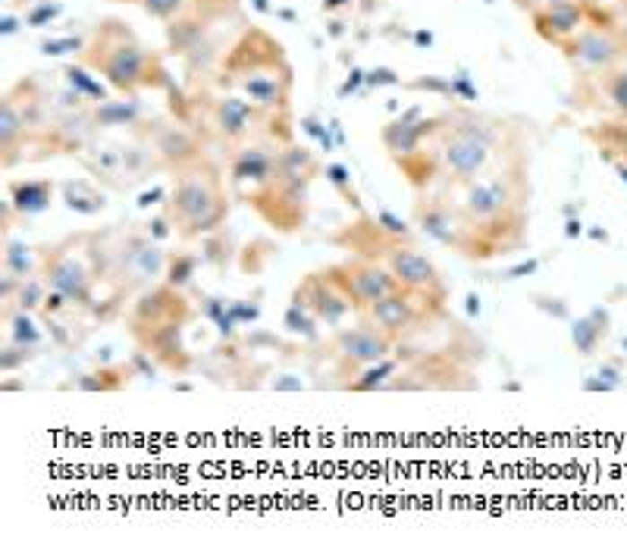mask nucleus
<instances>
[{"label": "nucleus", "instance_id": "obj_1", "mask_svg": "<svg viewBox=\"0 0 627 548\" xmlns=\"http://www.w3.org/2000/svg\"><path fill=\"white\" fill-rule=\"evenodd\" d=\"M167 213L186 239H198V235H211L223 229L226 216H230V204H226L223 179H220L217 170L201 161L182 170L173 191H170Z\"/></svg>", "mask_w": 627, "mask_h": 548}, {"label": "nucleus", "instance_id": "obj_2", "mask_svg": "<svg viewBox=\"0 0 627 548\" xmlns=\"http://www.w3.org/2000/svg\"><path fill=\"white\" fill-rule=\"evenodd\" d=\"M85 63L98 73H104L113 88L129 94L142 85H151L154 82L151 73H161L154 57L135 41V35L123 22H113V19L100 25L94 44L85 48Z\"/></svg>", "mask_w": 627, "mask_h": 548}, {"label": "nucleus", "instance_id": "obj_3", "mask_svg": "<svg viewBox=\"0 0 627 548\" xmlns=\"http://www.w3.org/2000/svg\"><path fill=\"white\" fill-rule=\"evenodd\" d=\"M446 123L448 126H440V119H436L442 173L452 185L465 188L490 163L492 148H496V132L483 126V119H477L474 113H455V117H446Z\"/></svg>", "mask_w": 627, "mask_h": 548}, {"label": "nucleus", "instance_id": "obj_4", "mask_svg": "<svg viewBox=\"0 0 627 548\" xmlns=\"http://www.w3.org/2000/svg\"><path fill=\"white\" fill-rule=\"evenodd\" d=\"M255 31L242 38L232 48V57L226 60V69L236 75V85L251 98L255 107H286L289 98V66L283 60V48L274 44L267 57H261V50L255 48Z\"/></svg>", "mask_w": 627, "mask_h": 548}, {"label": "nucleus", "instance_id": "obj_5", "mask_svg": "<svg viewBox=\"0 0 627 548\" xmlns=\"http://www.w3.org/2000/svg\"><path fill=\"white\" fill-rule=\"evenodd\" d=\"M327 273L348 295V301H352L354 310H367L370 304H377L379 298H386V295H392V291L402 289L398 279L389 273V266L377 264V260H370V257L342 260V264L329 266Z\"/></svg>", "mask_w": 627, "mask_h": 548}, {"label": "nucleus", "instance_id": "obj_6", "mask_svg": "<svg viewBox=\"0 0 627 548\" xmlns=\"http://www.w3.org/2000/svg\"><path fill=\"white\" fill-rule=\"evenodd\" d=\"M41 279L48 283V289L60 291L73 308H94V270L82 264L79 257L66 254L63 248H50V251L41 254Z\"/></svg>", "mask_w": 627, "mask_h": 548}, {"label": "nucleus", "instance_id": "obj_7", "mask_svg": "<svg viewBox=\"0 0 627 548\" xmlns=\"http://www.w3.org/2000/svg\"><path fill=\"white\" fill-rule=\"evenodd\" d=\"M383 260H386V266H389L392 276L398 279V285H402V289H408L411 295H427V298L442 301L446 285H442L440 270H436L433 260H430L423 251H417L414 245L398 241L396 248H389V251H386Z\"/></svg>", "mask_w": 627, "mask_h": 548}, {"label": "nucleus", "instance_id": "obj_8", "mask_svg": "<svg viewBox=\"0 0 627 548\" xmlns=\"http://www.w3.org/2000/svg\"><path fill=\"white\" fill-rule=\"evenodd\" d=\"M117 276H129V283H154V279L167 276V254L157 248V241L148 232L126 235L123 245L110 254Z\"/></svg>", "mask_w": 627, "mask_h": 548}, {"label": "nucleus", "instance_id": "obj_9", "mask_svg": "<svg viewBox=\"0 0 627 548\" xmlns=\"http://www.w3.org/2000/svg\"><path fill=\"white\" fill-rule=\"evenodd\" d=\"M292 301H301L317 320L327 323V326H339V323L354 310L352 301H348V295L335 285V279L329 276L327 270L308 273V276L295 285Z\"/></svg>", "mask_w": 627, "mask_h": 548}, {"label": "nucleus", "instance_id": "obj_10", "mask_svg": "<svg viewBox=\"0 0 627 548\" xmlns=\"http://www.w3.org/2000/svg\"><path fill=\"white\" fill-rule=\"evenodd\" d=\"M414 222L436 245L455 248L461 254H467V248H471V229H467L465 216L458 213V207H448L442 201H427L423 197V201L414 204Z\"/></svg>", "mask_w": 627, "mask_h": 548}, {"label": "nucleus", "instance_id": "obj_11", "mask_svg": "<svg viewBox=\"0 0 627 548\" xmlns=\"http://www.w3.org/2000/svg\"><path fill=\"white\" fill-rule=\"evenodd\" d=\"M392 345H396V339L379 326H373V323H361L354 329L335 333V354L352 367H367L389 358Z\"/></svg>", "mask_w": 627, "mask_h": 548}, {"label": "nucleus", "instance_id": "obj_12", "mask_svg": "<svg viewBox=\"0 0 627 548\" xmlns=\"http://www.w3.org/2000/svg\"><path fill=\"white\" fill-rule=\"evenodd\" d=\"M622 41L612 35L609 29H587L568 44V57L580 66H590V69H605L622 57Z\"/></svg>", "mask_w": 627, "mask_h": 548}, {"label": "nucleus", "instance_id": "obj_13", "mask_svg": "<svg viewBox=\"0 0 627 548\" xmlns=\"http://www.w3.org/2000/svg\"><path fill=\"white\" fill-rule=\"evenodd\" d=\"M430 132H436V119H421V110L414 107V110H408L405 117L392 119L386 126L383 144L396 161H402V157H411L421 151L423 135H430Z\"/></svg>", "mask_w": 627, "mask_h": 548}, {"label": "nucleus", "instance_id": "obj_14", "mask_svg": "<svg viewBox=\"0 0 627 548\" xmlns=\"http://www.w3.org/2000/svg\"><path fill=\"white\" fill-rule=\"evenodd\" d=\"M367 314H370L373 326H379L383 333H389L392 339H396V335H402L405 329L414 323V304H411V291L408 289H398V291H392V295L379 298L377 304H370V308H367Z\"/></svg>", "mask_w": 627, "mask_h": 548}, {"label": "nucleus", "instance_id": "obj_15", "mask_svg": "<svg viewBox=\"0 0 627 548\" xmlns=\"http://www.w3.org/2000/svg\"><path fill=\"white\" fill-rule=\"evenodd\" d=\"M280 154V151H276ZM276 154L267 148H242L236 157H232V167H230V179L232 185H257L270 182L276 176Z\"/></svg>", "mask_w": 627, "mask_h": 548}, {"label": "nucleus", "instance_id": "obj_16", "mask_svg": "<svg viewBox=\"0 0 627 548\" xmlns=\"http://www.w3.org/2000/svg\"><path fill=\"white\" fill-rule=\"evenodd\" d=\"M536 29L543 31L553 41H562V38L578 35L580 22H584V13L574 0H562V4H549L546 10L536 13Z\"/></svg>", "mask_w": 627, "mask_h": 548}, {"label": "nucleus", "instance_id": "obj_17", "mask_svg": "<svg viewBox=\"0 0 627 548\" xmlns=\"http://www.w3.org/2000/svg\"><path fill=\"white\" fill-rule=\"evenodd\" d=\"M255 117H257V107L242 98H232V94L220 98L217 107H213V119H217L220 132H223L226 138H245L251 123H255Z\"/></svg>", "mask_w": 627, "mask_h": 548}, {"label": "nucleus", "instance_id": "obj_18", "mask_svg": "<svg viewBox=\"0 0 627 548\" xmlns=\"http://www.w3.org/2000/svg\"><path fill=\"white\" fill-rule=\"evenodd\" d=\"M54 197V182L50 179H22L10 182V207L19 216H38L50 207Z\"/></svg>", "mask_w": 627, "mask_h": 548}, {"label": "nucleus", "instance_id": "obj_19", "mask_svg": "<svg viewBox=\"0 0 627 548\" xmlns=\"http://www.w3.org/2000/svg\"><path fill=\"white\" fill-rule=\"evenodd\" d=\"M609 335V310L603 308H593L587 317L571 323V342H574V352L590 358V354L599 352L603 339Z\"/></svg>", "mask_w": 627, "mask_h": 548}, {"label": "nucleus", "instance_id": "obj_20", "mask_svg": "<svg viewBox=\"0 0 627 548\" xmlns=\"http://www.w3.org/2000/svg\"><path fill=\"white\" fill-rule=\"evenodd\" d=\"M157 154L167 163H173V167L186 170L192 163H198V144H195V138L188 132L173 126V129H163L161 138H157Z\"/></svg>", "mask_w": 627, "mask_h": 548}, {"label": "nucleus", "instance_id": "obj_21", "mask_svg": "<svg viewBox=\"0 0 627 548\" xmlns=\"http://www.w3.org/2000/svg\"><path fill=\"white\" fill-rule=\"evenodd\" d=\"M63 204H66L73 213L98 216L100 210L107 207V197H104V191H98L91 182L69 179V182H63Z\"/></svg>", "mask_w": 627, "mask_h": 548}, {"label": "nucleus", "instance_id": "obj_22", "mask_svg": "<svg viewBox=\"0 0 627 548\" xmlns=\"http://www.w3.org/2000/svg\"><path fill=\"white\" fill-rule=\"evenodd\" d=\"M142 117V104L138 100H100L91 110V126L100 129H113V126H135Z\"/></svg>", "mask_w": 627, "mask_h": 548}, {"label": "nucleus", "instance_id": "obj_23", "mask_svg": "<svg viewBox=\"0 0 627 548\" xmlns=\"http://www.w3.org/2000/svg\"><path fill=\"white\" fill-rule=\"evenodd\" d=\"M129 376H135L129 364H126V367H110V364H107V367H100L98 373L75 376L73 386L79 388V392H117V388H123L126 382H129Z\"/></svg>", "mask_w": 627, "mask_h": 548}, {"label": "nucleus", "instance_id": "obj_24", "mask_svg": "<svg viewBox=\"0 0 627 548\" xmlns=\"http://www.w3.org/2000/svg\"><path fill=\"white\" fill-rule=\"evenodd\" d=\"M4 273H10V276H16V279H31L35 273H41V260L35 257V251H31L25 241L6 239V245H4Z\"/></svg>", "mask_w": 627, "mask_h": 548}, {"label": "nucleus", "instance_id": "obj_25", "mask_svg": "<svg viewBox=\"0 0 627 548\" xmlns=\"http://www.w3.org/2000/svg\"><path fill=\"white\" fill-rule=\"evenodd\" d=\"M398 373V361L396 358H383L377 364H367L364 370L358 373V379L348 382L352 392H377V388H386L389 379Z\"/></svg>", "mask_w": 627, "mask_h": 548}, {"label": "nucleus", "instance_id": "obj_26", "mask_svg": "<svg viewBox=\"0 0 627 548\" xmlns=\"http://www.w3.org/2000/svg\"><path fill=\"white\" fill-rule=\"evenodd\" d=\"M276 173L292 176V179H314L317 161L311 151H305V148H286L276 154Z\"/></svg>", "mask_w": 627, "mask_h": 548}, {"label": "nucleus", "instance_id": "obj_27", "mask_svg": "<svg viewBox=\"0 0 627 548\" xmlns=\"http://www.w3.org/2000/svg\"><path fill=\"white\" fill-rule=\"evenodd\" d=\"M283 326H286L289 335H299V339H308L314 342L320 335V320L305 308L301 301H292L283 314Z\"/></svg>", "mask_w": 627, "mask_h": 548}, {"label": "nucleus", "instance_id": "obj_28", "mask_svg": "<svg viewBox=\"0 0 627 548\" xmlns=\"http://www.w3.org/2000/svg\"><path fill=\"white\" fill-rule=\"evenodd\" d=\"M6 323H10V342L22 348H38L41 345V329L31 320L29 310H6Z\"/></svg>", "mask_w": 627, "mask_h": 548}, {"label": "nucleus", "instance_id": "obj_29", "mask_svg": "<svg viewBox=\"0 0 627 548\" xmlns=\"http://www.w3.org/2000/svg\"><path fill=\"white\" fill-rule=\"evenodd\" d=\"M198 266H201L198 254H188V251L170 254V260H167V285H173V289H186V285H192Z\"/></svg>", "mask_w": 627, "mask_h": 548}, {"label": "nucleus", "instance_id": "obj_30", "mask_svg": "<svg viewBox=\"0 0 627 548\" xmlns=\"http://www.w3.org/2000/svg\"><path fill=\"white\" fill-rule=\"evenodd\" d=\"M66 82H69V88H73L75 94H82V98H91V100H107V88L100 85L94 75H88L82 66H66Z\"/></svg>", "mask_w": 627, "mask_h": 548}, {"label": "nucleus", "instance_id": "obj_31", "mask_svg": "<svg viewBox=\"0 0 627 548\" xmlns=\"http://www.w3.org/2000/svg\"><path fill=\"white\" fill-rule=\"evenodd\" d=\"M323 176H327V182L333 185L342 197H345V204H352L354 210H364V204H361L358 191H354V185H352V173H348V167H342V163H327Z\"/></svg>", "mask_w": 627, "mask_h": 548}, {"label": "nucleus", "instance_id": "obj_32", "mask_svg": "<svg viewBox=\"0 0 627 548\" xmlns=\"http://www.w3.org/2000/svg\"><path fill=\"white\" fill-rule=\"evenodd\" d=\"M48 283H44L41 276H31V279H22V285H19V295H16V304L19 310H38L44 308V298H48Z\"/></svg>", "mask_w": 627, "mask_h": 548}, {"label": "nucleus", "instance_id": "obj_33", "mask_svg": "<svg viewBox=\"0 0 627 548\" xmlns=\"http://www.w3.org/2000/svg\"><path fill=\"white\" fill-rule=\"evenodd\" d=\"M373 220H377L379 229H383L386 235H392L396 241H408V239H411V226H408V222H405L398 213H392V210L379 207L377 213H373Z\"/></svg>", "mask_w": 627, "mask_h": 548}, {"label": "nucleus", "instance_id": "obj_34", "mask_svg": "<svg viewBox=\"0 0 627 548\" xmlns=\"http://www.w3.org/2000/svg\"><path fill=\"white\" fill-rule=\"evenodd\" d=\"M63 13V6L57 4V0H41V4H35L29 13H25L22 22L29 25V29H44V25H50L57 16Z\"/></svg>", "mask_w": 627, "mask_h": 548}, {"label": "nucleus", "instance_id": "obj_35", "mask_svg": "<svg viewBox=\"0 0 627 548\" xmlns=\"http://www.w3.org/2000/svg\"><path fill=\"white\" fill-rule=\"evenodd\" d=\"M605 94H609L612 104L627 117V69H622V73H609V79H605Z\"/></svg>", "mask_w": 627, "mask_h": 548}, {"label": "nucleus", "instance_id": "obj_36", "mask_svg": "<svg viewBox=\"0 0 627 548\" xmlns=\"http://www.w3.org/2000/svg\"><path fill=\"white\" fill-rule=\"evenodd\" d=\"M35 352H38V348H22V345H13V342H10V348H6V352H0V373H13V370L22 367L25 361L35 358Z\"/></svg>", "mask_w": 627, "mask_h": 548}, {"label": "nucleus", "instance_id": "obj_37", "mask_svg": "<svg viewBox=\"0 0 627 548\" xmlns=\"http://www.w3.org/2000/svg\"><path fill=\"white\" fill-rule=\"evenodd\" d=\"M230 314L239 320V326H251L261 320V304L257 301H230Z\"/></svg>", "mask_w": 627, "mask_h": 548}, {"label": "nucleus", "instance_id": "obj_38", "mask_svg": "<svg viewBox=\"0 0 627 548\" xmlns=\"http://www.w3.org/2000/svg\"><path fill=\"white\" fill-rule=\"evenodd\" d=\"M142 6L151 13L154 19H173L176 13H182L186 0H142Z\"/></svg>", "mask_w": 627, "mask_h": 548}, {"label": "nucleus", "instance_id": "obj_39", "mask_svg": "<svg viewBox=\"0 0 627 548\" xmlns=\"http://www.w3.org/2000/svg\"><path fill=\"white\" fill-rule=\"evenodd\" d=\"M85 48L82 38H57V41H41V54L60 57V54H75V50Z\"/></svg>", "mask_w": 627, "mask_h": 548}, {"label": "nucleus", "instance_id": "obj_40", "mask_svg": "<svg viewBox=\"0 0 627 548\" xmlns=\"http://www.w3.org/2000/svg\"><path fill=\"white\" fill-rule=\"evenodd\" d=\"M129 367H132V373H135V376H148V379H154L157 367H161V364H157V361H151V352L138 348V352H132Z\"/></svg>", "mask_w": 627, "mask_h": 548}, {"label": "nucleus", "instance_id": "obj_41", "mask_svg": "<svg viewBox=\"0 0 627 548\" xmlns=\"http://www.w3.org/2000/svg\"><path fill=\"white\" fill-rule=\"evenodd\" d=\"M144 232H148L154 241H163V239H170V235L176 232V226H173V220H170V213H157V216H151V222H148V229H144Z\"/></svg>", "mask_w": 627, "mask_h": 548}, {"label": "nucleus", "instance_id": "obj_42", "mask_svg": "<svg viewBox=\"0 0 627 548\" xmlns=\"http://www.w3.org/2000/svg\"><path fill=\"white\" fill-rule=\"evenodd\" d=\"M226 310H230V301H226V298H213V295L201 298V317H205V320L217 323Z\"/></svg>", "mask_w": 627, "mask_h": 548}, {"label": "nucleus", "instance_id": "obj_43", "mask_svg": "<svg viewBox=\"0 0 627 548\" xmlns=\"http://www.w3.org/2000/svg\"><path fill=\"white\" fill-rule=\"evenodd\" d=\"M534 304L540 310H546V314H553V317H559V320H565L568 317V304L562 301V298H546V295H536L534 298Z\"/></svg>", "mask_w": 627, "mask_h": 548}, {"label": "nucleus", "instance_id": "obj_44", "mask_svg": "<svg viewBox=\"0 0 627 548\" xmlns=\"http://www.w3.org/2000/svg\"><path fill=\"white\" fill-rule=\"evenodd\" d=\"M364 82H367V85H370V88H379V85H398V82H402V79H398V75L392 73V69L379 66V69H370Z\"/></svg>", "mask_w": 627, "mask_h": 548}, {"label": "nucleus", "instance_id": "obj_45", "mask_svg": "<svg viewBox=\"0 0 627 548\" xmlns=\"http://www.w3.org/2000/svg\"><path fill=\"white\" fill-rule=\"evenodd\" d=\"M163 201H170V195H167V188H163V185H154V188H148V191H142V195H138V207H142V210L157 207V204H163Z\"/></svg>", "mask_w": 627, "mask_h": 548}, {"label": "nucleus", "instance_id": "obj_46", "mask_svg": "<svg viewBox=\"0 0 627 548\" xmlns=\"http://www.w3.org/2000/svg\"><path fill=\"white\" fill-rule=\"evenodd\" d=\"M452 94L455 98H465V100H477V88L471 85V79H467L465 73H458L452 79Z\"/></svg>", "mask_w": 627, "mask_h": 548}, {"label": "nucleus", "instance_id": "obj_47", "mask_svg": "<svg viewBox=\"0 0 627 548\" xmlns=\"http://www.w3.org/2000/svg\"><path fill=\"white\" fill-rule=\"evenodd\" d=\"M536 270H540V260L530 257V260H521V264H515L511 270H505L502 279H509V283H511V279H524V276H530V273H536Z\"/></svg>", "mask_w": 627, "mask_h": 548}, {"label": "nucleus", "instance_id": "obj_48", "mask_svg": "<svg viewBox=\"0 0 627 548\" xmlns=\"http://www.w3.org/2000/svg\"><path fill=\"white\" fill-rule=\"evenodd\" d=\"M599 376H603L605 382H612V386H622L624 382V373H622V361H603V367H599Z\"/></svg>", "mask_w": 627, "mask_h": 548}, {"label": "nucleus", "instance_id": "obj_49", "mask_svg": "<svg viewBox=\"0 0 627 548\" xmlns=\"http://www.w3.org/2000/svg\"><path fill=\"white\" fill-rule=\"evenodd\" d=\"M274 388H276V392H301V388H305V382H301L299 376L283 373V376H276V379H274Z\"/></svg>", "mask_w": 627, "mask_h": 548}, {"label": "nucleus", "instance_id": "obj_50", "mask_svg": "<svg viewBox=\"0 0 627 548\" xmlns=\"http://www.w3.org/2000/svg\"><path fill=\"white\" fill-rule=\"evenodd\" d=\"M580 388H584V392H615V386L605 382L603 376H587V379L580 382Z\"/></svg>", "mask_w": 627, "mask_h": 548}, {"label": "nucleus", "instance_id": "obj_51", "mask_svg": "<svg viewBox=\"0 0 627 548\" xmlns=\"http://www.w3.org/2000/svg\"><path fill=\"white\" fill-rule=\"evenodd\" d=\"M364 79H367V75L361 73V69H354V73L348 75V82H345V85H342V98H345L348 91H354V88H358V85H361V82H364Z\"/></svg>", "mask_w": 627, "mask_h": 548}, {"label": "nucleus", "instance_id": "obj_52", "mask_svg": "<svg viewBox=\"0 0 627 548\" xmlns=\"http://www.w3.org/2000/svg\"><path fill=\"white\" fill-rule=\"evenodd\" d=\"M580 232H584V222H580L578 216H571V220L565 222V235H568V239H578Z\"/></svg>", "mask_w": 627, "mask_h": 548}, {"label": "nucleus", "instance_id": "obj_53", "mask_svg": "<svg viewBox=\"0 0 627 548\" xmlns=\"http://www.w3.org/2000/svg\"><path fill=\"white\" fill-rule=\"evenodd\" d=\"M16 31H19V19L4 16V22H0V35H16Z\"/></svg>", "mask_w": 627, "mask_h": 548}, {"label": "nucleus", "instance_id": "obj_54", "mask_svg": "<svg viewBox=\"0 0 627 548\" xmlns=\"http://www.w3.org/2000/svg\"><path fill=\"white\" fill-rule=\"evenodd\" d=\"M94 361H98L100 367H107L113 361V348L110 345H104V348H98V352H94Z\"/></svg>", "mask_w": 627, "mask_h": 548}, {"label": "nucleus", "instance_id": "obj_55", "mask_svg": "<svg viewBox=\"0 0 627 548\" xmlns=\"http://www.w3.org/2000/svg\"><path fill=\"white\" fill-rule=\"evenodd\" d=\"M467 317H480V298L474 291L467 295Z\"/></svg>", "mask_w": 627, "mask_h": 548}, {"label": "nucleus", "instance_id": "obj_56", "mask_svg": "<svg viewBox=\"0 0 627 548\" xmlns=\"http://www.w3.org/2000/svg\"><path fill=\"white\" fill-rule=\"evenodd\" d=\"M342 6H352V0H323V10H342Z\"/></svg>", "mask_w": 627, "mask_h": 548}, {"label": "nucleus", "instance_id": "obj_57", "mask_svg": "<svg viewBox=\"0 0 627 548\" xmlns=\"http://www.w3.org/2000/svg\"><path fill=\"white\" fill-rule=\"evenodd\" d=\"M414 44H421V48H430V44H433V35H430V31H417Z\"/></svg>", "mask_w": 627, "mask_h": 548}, {"label": "nucleus", "instance_id": "obj_58", "mask_svg": "<svg viewBox=\"0 0 627 548\" xmlns=\"http://www.w3.org/2000/svg\"><path fill=\"white\" fill-rule=\"evenodd\" d=\"M590 235L597 241H609V232H605V229H590Z\"/></svg>", "mask_w": 627, "mask_h": 548}, {"label": "nucleus", "instance_id": "obj_59", "mask_svg": "<svg viewBox=\"0 0 627 548\" xmlns=\"http://www.w3.org/2000/svg\"><path fill=\"white\" fill-rule=\"evenodd\" d=\"M255 10H261V13H274V6H270L267 0H255Z\"/></svg>", "mask_w": 627, "mask_h": 548}, {"label": "nucleus", "instance_id": "obj_60", "mask_svg": "<svg viewBox=\"0 0 627 548\" xmlns=\"http://www.w3.org/2000/svg\"><path fill=\"white\" fill-rule=\"evenodd\" d=\"M173 392H192V386L188 382H173Z\"/></svg>", "mask_w": 627, "mask_h": 548}, {"label": "nucleus", "instance_id": "obj_61", "mask_svg": "<svg viewBox=\"0 0 627 548\" xmlns=\"http://www.w3.org/2000/svg\"><path fill=\"white\" fill-rule=\"evenodd\" d=\"M615 170H618V176H622V182L627 185V167H624V163H618V167H615Z\"/></svg>", "mask_w": 627, "mask_h": 548}, {"label": "nucleus", "instance_id": "obj_62", "mask_svg": "<svg viewBox=\"0 0 627 548\" xmlns=\"http://www.w3.org/2000/svg\"><path fill=\"white\" fill-rule=\"evenodd\" d=\"M622 348H624V352H627V339H624V342H622Z\"/></svg>", "mask_w": 627, "mask_h": 548}, {"label": "nucleus", "instance_id": "obj_63", "mask_svg": "<svg viewBox=\"0 0 627 548\" xmlns=\"http://www.w3.org/2000/svg\"><path fill=\"white\" fill-rule=\"evenodd\" d=\"M483 4H492V0H483Z\"/></svg>", "mask_w": 627, "mask_h": 548}]
</instances>
